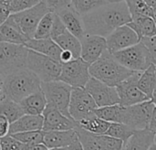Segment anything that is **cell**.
Masks as SVG:
<instances>
[{
    "instance_id": "1",
    "label": "cell",
    "mask_w": 156,
    "mask_h": 150,
    "mask_svg": "<svg viewBox=\"0 0 156 150\" xmlns=\"http://www.w3.org/2000/svg\"><path fill=\"white\" fill-rule=\"evenodd\" d=\"M85 34L106 38L115 28L132 21L125 1L106 3L81 16Z\"/></svg>"
},
{
    "instance_id": "2",
    "label": "cell",
    "mask_w": 156,
    "mask_h": 150,
    "mask_svg": "<svg viewBox=\"0 0 156 150\" xmlns=\"http://www.w3.org/2000/svg\"><path fill=\"white\" fill-rule=\"evenodd\" d=\"M41 81L27 67L11 71L4 77L2 93L5 97L19 103L27 95L40 89Z\"/></svg>"
},
{
    "instance_id": "3",
    "label": "cell",
    "mask_w": 156,
    "mask_h": 150,
    "mask_svg": "<svg viewBox=\"0 0 156 150\" xmlns=\"http://www.w3.org/2000/svg\"><path fill=\"white\" fill-rule=\"evenodd\" d=\"M89 72L90 77L95 78L109 86L116 87L133 71L120 64L112 54L105 49L96 61L90 64Z\"/></svg>"
},
{
    "instance_id": "4",
    "label": "cell",
    "mask_w": 156,
    "mask_h": 150,
    "mask_svg": "<svg viewBox=\"0 0 156 150\" xmlns=\"http://www.w3.org/2000/svg\"><path fill=\"white\" fill-rule=\"evenodd\" d=\"M112 56L120 64L133 71H144L152 63L156 62L149 50L140 41L114 52Z\"/></svg>"
},
{
    "instance_id": "5",
    "label": "cell",
    "mask_w": 156,
    "mask_h": 150,
    "mask_svg": "<svg viewBox=\"0 0 156 150\" xmlns=\"http://www.w3.org/2000/svg\"><path fill=\"white\" fill-rule=\"evenodd\" d=\"M26 67L34 72L41 82H50L57 80L59 76L61 62L27 49Z\"/></svg>"
},
{
    "instance_id": "6",
    "label": "cell",
    "mask_w": 156,
    "mask_h": 150,
    "mask_svg": "<svg viewBox=\"0 0 156 150\" xmlns=\"http://www.w3.org/2000/svg\"><path fill=\"white\" fill-rule=\"evenodd\" d=\"M154 111H156V105L154 100L124 106L122 124L130 126L134 131L146 129Z\"/></svg>"
},
{
    "instance_id": "7",
    "label": "cell",
    "mask_w": 156,
    "mask_h": 150,
    "mask_svg": "<svg viewBox=\"0 0 156 150\" xmlns=\"http://www.w3.org/2000/svg\"><path fill=\"white\" fill-rule=\"evenodd\" d=\"M40 89L45 95L47 104H52L63 115L70 117L69 114V104L72 90L71 86L61 81L54 80L41 82Z\"/></svg>"
},
{
    "instance_id": "8",
    "label": "cell",
    "mask_w": 156,
    "mask_h": 150,
    "mask_svg": "<svg viewBox=\"0 0 156 150\" xmlns=\"http://www.w3.org/2000/svg\"><path fill=\"white\" fill-rule=\"evenodd\" d=\"M27 48L22 44L0 41V73L4 76L11 71L26 67Z\"/></svg>"
},
{
    "instance_id": "9",
    "label": "cell",
    "mask_w": 156,
    "mask_h": 150,
    "mask_svg": "<svg viewBox=\"0 0 156 150\" xmlns=\"http://www.w3.org/2000/svg\"><path fill=\"white\" fill-rule=\"evenodd\" d=\"M96 108L95 102L84 88H72L69 104V114L76 123L95 115L94 110Z\"/></svg>"
},
{
    "instance_id": "10",
    "label": "cell",
    "mask_w": 156,
    "mask_h": 150,
    "mask_svg": "<svg viewBox=\"0 0 156 150\" xmlns=\"http://www.w3.org/2000/svg\"><path fill=\"white\" fill-rule=\"evenodd\" d=\"M89 67L90 64L84 61L80 57L69 62L61 63L60 74L57 80L69 84L72 88H84L90 78Z\"/></svg>"
},
{
    "instance_id": "11",
    "label": "cell",
    "mask_w": 156,
    "mask_h": 150,
    "mask_svg": "<svg viewBox=\"0 0 156 150\" xmlns=\"http://www.w3.org/2000/svg\"><path fill=\"white\" fill-rule=\"evenodd\" d=\"M48 12H50L49 9L43 1H40L36 5L16 13H13L11 16L25 36L30 39L33 38V35L38 22Z\"/></svg>"
},
{
    "instance_id": "12",
    "label": "cell",
    "mask_w": 156,
    "mask_h": 150,
    "mask_svg": "<svg viewBox=\"0 0 156 150\" xmlns=\"http://www.w3.org/2000/svg\"><path fill=\"white\" fill-rule=\"evenodd\" d=\"M142 71H133L128 78L120 82L115 88L119 96V104L122 106H130L149 99L137 87V81Z\"/></svg>"
},
{
    "instance_id": "13",
    "label": "cell",
    "mask_w": 156,
    "mask_h": 150,
    "mask_svg": "<svg viewBox=\"0 0 156 150\" xmlns=\"http://www.w3.org/2000/svg\"><path fill=\"white\" fill-rule=\"evenodd\" d=\"M84 89L92 97L97 107L119 104V96L116 88L109 86L95 78L90 77L84 86Z\"/></svg>"
},
{
    "instance_id": "14",
    "label": "cell",
    "mask_w": 156,
    "mask_h": 150,
    "mask_svg": "<svg viewBox=\"0 0 156 150\" xmlns=\"http://www.w3.org/2000/svg\"><path fill=\"white\" fill-rule=\"evenodd\" d=\"M106 49L113 54L116 51L133 46L140 41L137 34L126 24L118 27L106 38Z\"/></svg>"
},
{
    "instance_id": "15",
    "label": "cell",
    "mask_w": 156,
    "mask_h": 150,
    "mask_svg": "<svg viewBox=\"0 0 156 150\" xmlns=\"http://www.w3.org/2000/svg\"><path fill=\"white\" fill-rule=\"evenodd\" d=\"M43 131L69 130L77 126V123L71 118L63 115L52 104H47L43 113Z\"/></svg>"
},
{
    "instance_id": "16",
    "label": "cell",
    "mask_w": 156,
    "mask_h": 150,
    "mask_svg": "<svg viewBox=\"0 0 156 150\" xmlns=\"http://www.w3.org/2000/svg\"><path fill=\"white\" fill-rule=\"evenodd\" d=\"M80 58L89 64L96 61L106 49L104 37L85 35L80 40Z\"/></svg>"
},
{
    "instance_id": "17",
    "label": "cell",
    "mask_w": 156,
    "mask_h": 150,
    "mask_svg": "<svg viewBox=\"0 0 156 150\" xmlns=\"http://www.w3.org/2000/svg\"><path fill=\"white\" fill-rule=\"evenodd\" d=\"M66 29L80 40L86 35L81 16L78 13L74 5H70L57 13Z\"/></svg>"
},
{
    "instance_id": "18",
    "label": "cell",
    "mask_w": 156,
    "mask_h": 150,
    "mask_svg": "<svg viewBox=\"0 0 156 150\" xmlns=\"http://www.w3.org/2000/svg\"><path fill=\"white\" fill-rule=\"evenodd\" d=\"M78 139L76 128L69 130L44 131L43 144L48 148H65L70 146Z\"/></svg>"
},
{
    "instance_id": "19",
    "label": "cell",
    "mask_w": 156,
    "mask_h": 150,
    "mask_svg": "<svg viewBox=\"0 0 156 150\" xmlns=\"http://www.w3.org/2000/svg\"><path fill=\"white\" fill-rule=\"evenodd\" d=\"M28 38L25 36L12 16L0 25V41L11 44L24 45Z\"/></svg>"
},
{
    "instance_id": "20",
    "label": "cell",
    "mask_w": 156,
    "mask_h": 150,
    "mask_svg": "<svg viewBox=\"0 0 156 150\" xmlns=\"http://www.w3.org/2000/svg\"><path fill=\"white\" fill-rule=\"evenodd\" d=\"M24 46L29 49L35 50L37 52H39L41 54H44L48 57H50L59 61V56L62 49L50 38H40V39L30 38L24 44Z\"/></svg>"
},
{
    "instance_id": "21",
    "label": "cell",
    "mask_w": 156,
    "mask_h": 150,
    "mask_svg": "<svg viewBox=\"0 0 156 150\" xmlns=\"http://www.w3.org/2000/svg\"><path fill=\"white\" fill-rule=\"evenodd\" d=\"M43 126V117L42 115H23L16 121L12 122L9 125L8 135L27 132V131H35L42 130Z\"/></svg>"
},
{
    "instance_id": "22",
    "label": "cell",
    "mask_w": 156,
    "mask_h": 150,
    "mask_svg": "<svg viewBox=\"0 0 156 150\" xmlns=\"http://www.w3.org/2000/svg\"><path fill=\"white\" fill-rule=\"evenodd\" d=\"M156 133L149 129L136 130L123 145L122 150H149L151 145L155 142Z\"/></svg>"
},
{
    "instance_id": "23",
    "label": "cell",
    "mask_w": 156,
    "mask_h": 150,
    "mask_svg": "<svg viewBox=\"0 0 156 150\" xmlns=\"http://www.w3.org/2000/svg\"><path fill=\"white\" fill-rule=\"evenodd\" d=\"M19 104L25 115H42L47 105V101L43 92L39 89L21 100Z\"/></svg>"
},
{
    "instance_id": "24",
    "label": "cell",
    "mask_w": 156,
    "mask_h": 150,
    "mask_svg": "<svg viewBox=\"0 0 156 150\" xmlns=\"http://www.w3.org/2000/svg\"><path fill=\"white\" fill-rule=\"evenodd\" d=\"M137 87L149 99L155 101L156 88V65L152 63L146 70L141 72L137 81Z\"/></svg>"
},
{
    "instance_id": "25",
    "label": "cell",
    "mask_w": 156,
    "mask_h": 150,
    "mask_svg": "<svg viewBox=\"0 0 156 150\" xmlns=\"http://www.w3.org/2000/svg\"><path fill=\"white\" fill-rule=\"evenodd\" d=\"M141 38L142 37L156 36L155 19L147 16H136L132 17V21L126 24Z\"/></svg>"
},
{
    "instance_id": "26",
    "label": "cell",
    "mask_w": 156,
    "mask_h": 150,
    "mask_svg": "<svg viewBox=\"0 0 156 150\" xmlns=\"http://www.w3.org/2000/svg\"><path fill=\"white\" fill-rule=\"evenodd\" d=\"M53 40L62 50L70 51L74 59L80 57V41L67 29L63 33L53 38Z\"/></svg>"
},
{
    "instance_id": "27",
    "label": "cell",
    "mask_w": 156,
    "mask_h": 150,
    "mask_svg": "<svg viewBox=\"0 0 156 150\" xmlns=\"http://www.w3.org/2000/svg\"><path fill=\"white\" fill-rule=\"evenodd\" d=\"M124 106L120 104H116L113 105L97 107L94 110V114L101 119H103L110 123H122V113Z\"/></svg>"
},
{
    "instance_id": "28",
    "label": "cell",
    "mask_w": 156,
    "mask_h": 150,
    "mask_svg": "<svg viewBox=\"0 0 156 150\" xmlns=\"http://www.w3.org/2000/svg\"><path fill=\"white\" fill-rule=\"evenodd\" d=\"M110 124H111L110 122L101 119L96 115H93L87 119H82L77 123V125L80 128H82L91 134H94V135L105 134Z\"/></svg>"
},
{
    "instance_id": "29",
    "label": "cell",
    "mask_w": 156,
    "mask_h": 150,
    "mask_svg": "<svg viewBox=\"0 0 156 150\" xmlns=\"http://www.w3.org/2000/svg\"><path fill=\"white\" fill-rule=\"evenodd\" d=\"M0 115L5 116L11 124L25 114L19 103L5 97L0 101Z\"/></svg>"
},
{
    "instance_id": "30",
    "label": "cell",
    "mask_w": 156,
    "mask_h": 150,
    "mask_svg": "<svg viewBox=\"0 0 156 150\" xmlns=\"http://www.w3.org/2000/svg\"><path fill=\"white\" fill-rule=\"evenodd\" d=\"M128 10L130 12L131 17L136 16H147L155 19V10L151 8L143 0H124Z\"/></svg>"
},
{
    "instance_id": "31",
    "label": "cell",
    "mask_w": 156,
    "mask_h": 150,
    "mask_svg": "<svg viewBox=\"0 0 156 150\" xmlns=\"http://www.w3.org/2000/svg\"><path fill=\"white\" fill-rule=\"evenodd\" d=\"M133 133H134V130L124 124L111 123L107 131L105 132V135L121 139L124 145L127 142V140L133 135Z\"/></svg>"
},
{
    "instance_id": "32",
    "label": "cell",
    "mask_w": 156,
    "mask_h": 150,
    "mask_svg": "<svg viewBox=\"0 0 156 150\" xmlns=\"http://www.w3.org/2000/svg\"><path fill=\"white\" fill-rule=\"evenodd\" d=\"M78 135V139L82 147L83 150H105L101 144L97 141L94 134H91L82 128L78 125L75 127Z\"/></svg>"
},
{
    "instance_id": "33",
    "label": "cell",
    "mask_w": 156,
    "mask_h": 150,
    "mask_svg": "<svg viewBox=\"0 0 156 150\" xmlns=\"http://www.w3.org/2000/svg\"><path fill=\"white\" fill-rule=\"evenodd\" d=\"M53 20H54L53 12H48L47 14H45L36 27V30L33 35V38L40 39V38H50V32L52 28Z\"/></svg>"
},
{
    "instance_id": "34",
    "label": "cell",
    "mask_w": 156,
    "mask_h": 150,
    "mask_svg": "<svg viewBox=\"0 0 156 150\" xmlns=\"http://www.w3.org/2000/svg\"><path fill=\"white\" fill-rule=\"evenodd\" d=\"M11 136L18 140L19 142L23 143L26 146H30L34 144H39L43 142V130H35V131H27V132H20L11 134Z\"/></svg>"
},
{
    "instance_id": "35",
    "label": "cell",
    "mask_w": 156,
    "mask_h": 150,
    "mask_svg": "<svg viewBox=\"0 0 156 150\" xmlns=\"http://www.w3.org/2000/svg\"><path fill=\"white\" fill-rule=\"evenodd\" d=\"M97 141L105 150H122L123 147V142L121 139L112 137L111 136L101 134L94 135Z\"/></svg>"
},
{
    "instance_id": "36",
    "label": "cell",
    "mask_w": 156,
    "mask_h": 150,
    "mask_svg": "<svg viewBox=\"0 0 156 150\" xmlns=\"http://www.w3.org/2000/svg\"><path fill=\"white\" fill-rule=\"evenodd\" d=\"M106 3L107 2L105 0H76L74 6L78 13L82 16L100 7Z\"/></svg>"
},
{
    "instance_id": "37",
    "label": "cell",
    "mask_w": 156,
    "mask_h": 150,
    "mask_svg": "<svg viewBox=\"0 0 156 150\" xmlns=\"http://www.w3.org/2000/svg\"><path fill=\"white\" fill-rule=\"evenodd\" d=\"M1 150H26L27 146L14 138L11 135H6L0 138Z\"/></svg>"
},
{
    "instance_id": "38",
    "label": "cell",
    "mask_w": 156,
    "mask_h": 150,
    "mask_svg": "<svg viewBox=\"0 0 156 150\" xmlns=\"http://www.w3.org/2000/svg\"><path fill=\"white\" fill-rule=\"evenodd\" d=\"M42 0H8V6L11 14L32 7Z\"/></svg>"
},
{
    "instance_id": "39",
    "label": "cell",
    "mask_w": 156,
    "mask_h": 150,
    "mask_svg": "<svg viewBox=\"0 0 156 150\" xmlns=\"http://www.w3.org/2000/svg\"><path fill=\"white\" fill-rule=\"evenodd\" d=\"M50 12H53L55 14L58 13L59 11L70 6L74 5L71 0H42Z\"/></svg>"
},
{
    "instance_id": "40",
    "label": "cell",
    "mask_w": 156,
    "mask_h": 150,
    "mask_svg": "<svg viewBox=\"0 0 156 150\" xmlns=\"http://www.w3.org/2000/svg\"><path fill=\"white\" fill-rule=\"evenodd\" d=\"M65 30H66V27H65L64 24L58 17V16L54 13V20H53V24H52L51 32H50V38H52V39L55 38L56 37H58V35L63 33Z\"/></svg>"
},
{
    "instance_id": "41",
    "label": "cell",
    "mask_w": 156,
    "mask_h": 150,
    "mask_svg": "<svg viewBox=\"0 0 156 150\" xmlns=\"http://www.w3.org/2000/svg\"><path fill=\"white\" fill-rule=\"evenodd\" d=\"M140 42L144 44V46L149 50L153 58L156 60V36L142 37L140 38Z\"/></svg>"
},
{
    "instance_id": "42",
    "label": "cell",
    "mask_w": 156,
    "mask_h": 150,
    "mask_svg": "<svg viewBox=\"0 0 156 150\" xmlns=\"http://www.w3.org/2000/svg\"><path fill=\"white\" fill-rule=\"evenodd\" d=\"M10 15H11V12H10L7 1H1L0 2V25L4 23Z\"/></svg>"
},
{
    "instance_id": "43",
    "label": "cell",
    "mask_w": 156,
    "mask_h": 150,
    "mask_svg": "<svg viewBox=\"0 0 156 150\" xmlns=\"http://www.w3.org/2000/svg\"><path fill=\"white\" fill-rule=\"evenodd\" d=\"M9 121L7 118L2 115H0V138L8 135V130H9Z\"/></svg>"
},
{
    "instance_id": "44",
    "label": "cell",
    "mask_w": 156,
    "mask_h": 150,
    "mask_svg": "<svg viewBox=\"0 0 156 150\" xmlns=\"http://www.w3.org/2000/svg\"><path fill=\"white\" fill-rule=\"evenodd\" d=\"M72 60H74V57L70 51H69V50H62L61 51L60 56H59V61L61 63L69 62Z\"/></svg>"
},
{
    "instance_id": "45",
    "label": "cell",
    "mask_w": 156,
    "mask_h": 150,
    "mask_svg": "<svg viewBox=\"0 0 156 150\" xmlns=\"http://www.w3.org/2000/svg\"><path fill=\"white\" fill-rule=\"evenodd\" d=\"M147 129H149L150 131L156 133V111L154 112L152 117H151V120L148 124V127Z\"/></svg>"
},
{
    "instance_id": "46",
    "label": "cell",
    "mask_w": 156,
    "mask_h": 150,
    "mask_svg": "<svg viewBox=\"0 0 156 150\" xmlns=\"http://www.w3.org/2000/svg\"><path fill=\"white\" fill-rule=\"evenodd\" d=\"M48 148L43 144V143H39V144H34V145H30V146H27L26 150H48Z\"/></svg>"
},
{
    "instance_id": "47",
    "label": "cell",
    "mask_w": 156,
    "mask_h": 150,
    "mask_svg": "<svg viewBox=\"0 0 156 150\" xmlns=\"http://www.w3.org/2000/svg\"><path fill=\"white\" fill-rule=\"evenodd\" d=\"M70 146H71V150H83L80 143V141H79V139L74 141Z\"/></svg>"
},
{
    "instance_id": "48",
    "label": "cell",
    "mask_w": 156,
    "mask_h": 150,
    "mask_svg": "<svg viewBox=\"0 0 156 150\" xmlns=\"http://www.w3.org/2000/svg\"><path fill=\"white\" fill-rule=\"evenodd\" d=\"M146 5H148L151 8L155 10L156 7V0H143Z\"/></svg>"
},
{
    "instance_id": "49",
    "label": "cell",
    "mask_w": 156,
    "mask_h": 150,
    "mask_svg": "<svg viewBox=\"0 0 156 150\" xmlns=\"http://www.w3.org/2000/svg\"><path fill=\"white\" fill-rule=\"evenodd\" d=\"M48 150H71V146L65 147V148H48Z\"/></svg>"
},
{
    "instance_id": "50",
    "label": "cell",
    "mask_w": 156,
    "mask_h": 150,
    "mask_svg": "<svg viewBox=\"0 0 156 150\" xmlns=\"http://www.w3.org/2000/svg\"><path fill=\"white\" fill-rule=\"evenodd\" d=\"M4 75L0 73V91L2 90V87H3V82H4Z\"/></svg>"
},
{
    "instance_id": "51",
    "label": "cell",
    "mask_w": 156,
    "mask_h": 150,
    "mask_svg": "<svg viewBox=\"0 0 156 150\" xmlns=\"http://www.w3.org/2000/svg\"><path fill=\"white\" fill-rule=\"evenodd\" d=\"M149 150H156V144L155 142H154L152 145H151V147L149 148Z\"/></svg>"
},
{
    "instance_id": "52",
    "label": "cell",
    "mask_w": 156,
    "mask_h": 150,
    "mask_svg": "<svg viewBox=\"0 0 156 150\" xmlns=\"http://www.w3.org/2000/svg\"><path fill=\"white\" fill-rule=\"evenodd\" d=\"M107 3H114V2H120V1H124V0H105Z\"/></svg>"
},
{
    "instance_id": "53",
    "label": "cell",
    "mask_w": 156,
    "mask_h": 150,
    "mask_svg": "<svg viewBox=\"0 0 156 150\" xmlns=\"http://www.w3.org/2000/svg\"><path fill=\"white\" fill-rule=\"evenodd\" d=\"M3 98H5V95H4V93H2V91H0V101H1Z\"/></svg>"
},
{
    "instance_id": "54",
    "label": "cell",
    "mask_w": 156,
    "mask_h": 150,
    "mask_svg": "<svg viewBox=\"0 0 156 150\" xmlns=\"http://www.w3.org/2000/svg\"><path fill=\"white\" fill-rule=\"evenodd\" d=\"M72 1V3H73V5H75V3H76V0H71Z\"/></svg>"
},
{
    "instance_id": "55",
    "label": "cell",
    "mask_w": 156,
    "mask_h": 150,
    "mask_svg": "<svg viewBox=\"0 0 156 150\" xmlns=\"http://www.w3.org/2000/svg\"><path fill=\"white\" fill-rule=\"evenodd\" d=\"M1 1H4V0H0V2H1Z\"/></svg>"
},
{
    "instance_id": "56",
    "label": "cell",
    "mask_w": 156,
    "mask_h": 150,
    "mask_svg": "<svg viewBox=\"0 0 156 150\" xmlns=\"http://www.w3.org/2000/svg\"><path fill=\"white\" fill-rule=\"evenodd\" d=\"M4 1H8V0H4Z\"/></svg>"
},
{
    "instance_id": "57",
    "label": "cell",
    "mask_w": 156,
    "mask_h": 150,
    "mask_svg": "<svg viewBox=\"0 0 156 150\" xmlns=\"http://www.w3.org/2000/svg\"><path fill=\"white\" fill-rule=\"evenodd\" d=\"M0 150H1V148H0Z\"/></svg>"
}]
</instances>
